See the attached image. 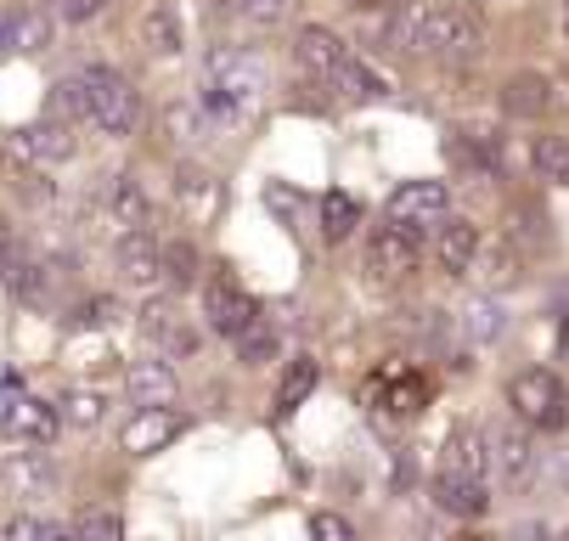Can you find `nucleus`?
Here are the masks:
<instances>
[{
  "label": "nucleus",
  "instance_id": "f257e3e1",
  "mask_svg": "<svg viewBox=\"0 0 569 541\" xmlns=\"http://www.w3.org/2000/svg\"><path fill=\"white\" fill-rule=\"evenodd\" d=\"M383 34L400 51L418 57H440V62H473L485 46V29L468 7H451V0H400L395 18L383 23Z\"/></svg>",
  "mask_w": 569,
  "mask_h": 541
},
{
  "label": "nucleus",
  "instance_id": "f03ea898",
  "mask_svg": "<svg viewBox=\"0 0 569 541\" xmlns=\"http://www.w3.org/2000/svg\"><path fill=\"white\" fill-rule=\"evenodd\" d=\"M293 51H299V62L316 73L321 86H328L333 97H345V102H378L389 86L378 80V73L333 34V29H321V23H310V29H299V40H293Z\"/></svg>",
  "mask_w": 569,
  "mask_h": 541
},
{
  "label": "nucleus",
  "instance_id": "7ed1b4c3",
  "mask_svg": "<svg viewBox=\"0 0 569 541\" xmlns=\"http://www.w3.org/2000/svg\"><path fill=\"white\" fill-rule=\"evenodd\" d=\"M79 86H86V119L102 136H130L141 124V97H136V86L124 80L119 68H86Z\"/></svg>",
  "mask_w": 569,
  "mask_h": 541
},
{
  "label": "nucleus",
  "instance_id": "20e7f679",
  "mask_svg": "<svg viewBox=\"0 0 569 541\" xmlns=\"http://www.w3.org/2000/svg\"><path fill=\"white\" fill-rule=\"evenodd\" d=\"M508 407H513L519 423H530V429H541V434H558V429L569 423V395H563L558 372H547V367H525V372L508 383Z\"/></svg>",
  "mask_w": 569,
  "mask_h": 541
},
{
  "label": "nucleus",
  "instance_id": "39448f33",
  "mask_svg": "<svg viewBox=\"0 0 569 541\" xmlns=\"http://www.w3.org/2000/svg\"><path fill=\"white\" fill-rule=\"evenodd\" d=\"M203 86L220 91L226 102H237L242 113H249L266 91V62L249 51V46H209L203 57Z\"/></svg>",
  "mask_w": 569,
  "mask_h": 541
},
{
  "label": "nucleus",
  "instance_id": "423d86ee",
  "mask_svg": "<svg viewBox=\"0 0 569 541\" xmlns=\"http://www.w3.org/2000/svg\"><path fill=\"white\" fill-rule=\"evenodd\" d=\"M423 266V238L418 231H406V226H378L372 231V243H367V271H372V282H406Z\"/></svg>",
  "mask_w": 569,
  "mask_h": 541
},
{
  "label": "nucleus",
  "instance_id": "0eeeda50",
  "mask_svg": "<svg viewBox=\"0 0 569 541\" xmlns=\"http://www.w3.org/2000/svg\"><path fill=\"white\" fill-rule=\"evenodd\" d=\"M254 317H260V304L249 299V288H237V277L214 271V277L203 282V322H209V333L237 339V333L249 328Z\"/></svg>",
  "mask_w": 569,
  "mask_h": 541
},
{
  "label": "nucleus",
  "instance_id": "6e6552de",
  "mask_svg": "<svg viewBox=\"0 0 569 541\" xmlns=\"http://www.w3.org/2000/svg\"><path fill=\"white\" fill-rule=\"evenodd\" d=\"M440 214H451L446 181H406V187L389 192V220L406 226V231H418V238H423L429 226H440Z\"/></svg>",
  "mask_w": 569,
  "mask_h": 541
},
{
  "label": "nucleus",
  "instance_id": "1a4fd4ad",
  "mask_svg": "<svg viewBox=\"0 0 569 541\" xmlns=\"http://www.w3.org/2000/svg\"><path fill=\"white\" fill-rule=\"evenodd\" d=\"M102 220L119 231V238H130V231H147L152 220V198L136 176H108L102 181Z\"/></svg>",
  "mask_w": 569,
  "mask_h": 541
},
{
  "label": "nucleus",
  "instance_id": "9d476101",
  "mask_svg": "<svg viewBox=\"0 0 569 541\" xmlns=\"http://www.w3.org/2000/svg\"><path fill=\"white\" fill-rule=\"evenodd\" d=\"M181 429H187V418H181L176 407H141V412L124 423L119 445H124L130 457H152V451H164L170 440H181Z\"/></svg>",
  "mask_w": 569,
  "mask_h": 541
},
{
  "label": "nucleus",
  "instance_id": "9b49d317",
  "mask_svg": "<svg viewBox=\"0 0 569 541\" xmlns=\"http://www.w3.org/2000/svg\"><path fill=\"white\" fill-rule=\"evenodd\" d=\"M0 434L18 445H51L57 440V407L34 401V395H12L0 407Z\"/></svg>",
  "mask_w": 569,
  "mask_h": 541
},
{
  "label": "nucleus",
  "instance_id": "f8f14e48",
  "mask_svg": "<svg viewBox=\"0 0 569 541\" xmlns=\"http://www.w3.org/2000/svg\"><path fill=\"white\" fill-rule=\"evenodd\" d=\"M479 243H485V238H479V226H473V220H462V214H440V226H435V266H440L446 277H468Z\"/></svg>",
  "mask_w": 569,
  "mask_h": 541
},
{
  "label": "nucleus",
  "instance_id": "ddd939ff",
  "mask_svg": "<svg viewBox=\"0 0 569 541\" xmlns=\"http://www.w3.org/2000/svg\"><path fill=\"white\" fill-rule=\"evenodd\" d=\"M12 159H29V164H62V159H73V124L40 119V124L18 130L12 136Z\"/></svg>",
  "mask_w": 569,
  "mask_h": 541
},
{
  "label": "nucleus",
  "instance_id": "4468645a",
  "mask_svg": "<svg viewBox=\"0 0 569 541\" xmlns=\"http://www.w3.org/2000/svg\"><path fill=\"white\" fill-rule=\"evenodd\" d=\"M485 445H491V462L502 480H530L536 474V440H530V423H502L497 434H485Z\"/></svg>",
  "mask_w": 569,
  "mask_h": 541
},
{
  "label": "nucleus",
  "instance_id": "2eb2a0df",
  "mask_svg": "<svg viewBox=\"0 0 569 541\" xmlns=\"http://www.w3.org/2000/svg\"><path fill=\"white\" fill-rule=\"evenodd\" d=\"M124 383H130V401H136V407H176V395H181V378H176L170 355L136 361Z\"/></svg>",
  "mask_w": 569,
  "mask_h": 541
},
{
  "label": "nucleus",
  "instance_id": "dca6fc26",
  "mask_svg": "<svg viewBox=\"0 0 569 541\" xmlns=\"http://www.w3.org/2000/svg\"><path fill=\"white\" fill-rule=\"evenodd\" d=\"M119 271H124V282H136V288L164 282V243L147 238V231H130V238H119Z\"/></svg>",
  "mask_w": 569,
  "mask_h": 541
},
{
  "label": "nucleus",
  "instance_id": "f3484780",
  "mask_svg": "<svg viewBox=\"0 0 569 541\" xmlns=\"http://www.w3.org/2000/svg\"><path fill=\"white\" fill-rule=\"evenodd\" d=\"M435 502L451 513V519H479L485 508H491V485L473 480V474H435Z\"/></svg>",
  "mask_w": 569,
  "mask_h": 541
},
{
  "label": "nucleus",
  "instance_id": "a211bd4d",
  "mask_svg": "<svg viewBox=\"0 0 569 541\" xmlns=\"http://www.w3.org/2000/svg\"><path fill=\"white\" fill-rule=\"evenodd\" d=\"M141 339L158 344V355H187V350H192V333H187L181 317L170 311V299H147V304H141Z\"/></svg>",
  "mask_w": 569,
  "mask_h": 541
},
{
  "label": "nucleus",
  "instance_id": "6ab92c4d",
  "mask_svg": "<svg viewBox=\"0 0 569 541\" xmlns=\"http://www.w3.org/2000/svg\"><path fill=\"white\" fill-rule=\"evenodd\" d=\"M552 108V80H547V73H513V80L502 86V113L508 119H541Z\"/></svg>",
  "mask_w": 569,
  "mask_h": 541
},
{
  "label": "nucleus",
  "instance_id": "aec40b11",
  "mask_svg": "<svg viewBox=\"0 0 569 541\" xmlns=\"http://www.w3.org/2000/svg\"><path fill=\"white\" fill-rule=\"evenodd\" d=\"M141 46L152 57H181L187 34H181V12L170 7V0H152V7L141 12Z\"/></svg>",
  "mask_w": 569,
  "mask_h": 541
},
{
  "label": "nucleus",
  "instance_id": "412c9836",
  "mask_svg": "<svg viewBox=\"0 0 569 541\" xmlns=\"http://www.w3.org/2000/svg\"><path fill=\"white\" fill-rule=\"evenodd\" d=\"M440 469H446V474H473V480H485V469H491V445H485V434H479V429H457V434H446V445H440Z\"/></svg>",
  "mask_w": 569,
  "mask_h": 541
},
{
  "label": "nucleus",
  "instance_id": "4be33fe9",
  "mask_svg": "<svg viewBox=\"0 0 569 541\" xmlns=\"http://www.w3.org/2000/svg\"><path fill=\"white\" fill-rule=\"evenodd\" d=\"M7 485H12V497H46L57 485V469H51L40 451H18L7 462Z\"/></svg>",
  "mask_w": 569,
  "mask_h": 541
},
{
  "label": "nucleus",
  "instance_id": "5701e85b",
  "mask_svg": "<svg viewBox=\"0 0 569 541\" xmlns=\"http://www.w3.org/2000/svg\"><path fill=\"white\" fill-rule=\"evenodd\" d=\"M485 288H513L519 277H525V260L513 254V243H497V249H485L479 243V254H473V266H468Z\"/></svg>",
  "mask_w": 569,
  "mask_h": 541
},
{
  "label": "nucleus",
  "instance_id": "b1692460",
  "mask_svg": "<svg viewBox=\"0 0 569 541\" xmlns=\"http://www.w3.org/2000/svg\"><path fill=\"white\" fill-rule=\"evenodd\" d=\"M316 383H321V367H316L310 355H293V367H288V372H282V383H277V412L305 407V401L316 395Z\"/></svg>",
  "mask_w": 569,
  "mask_h": 541
},
{
  "label": "nucleus",
  "instance_id": "393cba45",
  "mask_svg": "<svg viewBox=\"0 0 569 541\" xmlns=\"http://www.w3.org/2000/svg\"><path fill=\"white\" fill-rule=\"evenodd\" d=\"M530 164H536L541 181L569 187V136H541V141L530 147Z\"/></svg>",
  "mask_w": 569,
  "mask_h": 541
},
{
  "label": "nucleus",
  "instance_id": "a878e982",
  "mask_svg": "<svg viewBox=\"0 0 569 541\" xmlns=\"http://www.w3.org/2000/svg\"><path fill=\"white\" fill-rule=\"evenodd\" d=\"M356 220H361V203L350 192H328V198H321V238H328V243L350 238Z\"/></svg>",
  "mask_w": 569,
  "mask_h": 541
},
{
  "label": "nucleus",
  "instance_id": "bb28decb",
  "mask_svg": "<svg viewBox=\"0 0 569 541\" xmlns=\"http://www.w3.org/2000/svg\"><path fill=\"white\" fill-rule=\"evenodd\" d=\"M46 46H51V18L46 12H12L7 51H46Z\"/></svg>",
  "mask_w": 569,
  "mask_h": 541
},
{
  "label": "nucleus",
  "instance_id": "cd10ccee",
  "mask_svg": "<svg viewBox=\"0 0 569 541\" xmlns=\"http://www.w3.org/2000/svg\"><path fill=\"white\" fill-rule=\"evenodd\" d=\"M237 355H242V361H249V367H266V361L277 355V333L266 328V317H254L249 328H242V333H237Z\"/></svg>",
  "mask_w": 569,
  "mask_h": 541
},
{
  "label": "nucleus",
  "instance_id": "c85d7f7f",
  "mask_svg": "<svg viewBox=\"0 0 569 541\" xmlns=\"http://www.w3.org/2000/svg\"><path fill=\"white\" fill-rule=\"evenodd\" d=\"M226 12L249 29H271V23L288 18V0H226Z\"/></svg>",
  "mask_w": 569,
  "mask_h": 541
},
{
  "label": "nucleus",
  "instance_id": "c756f323",
  "mask_svg": "<svg viewBox=\"0 0 569 541\" xmlns=\"http://www.w3.org/2000/svg\"><path fill=\"white\" fill-rule=\"evenodd\" d=\"M57 535H68V524H57V519H34V513H18V519L0 524V541H57Z\"/></svg>",
  "mask_w": 569,
  "mask_h": 541
},
{
  "label": "nucleus",
  "instance_id": "7c9ffc66",
  "mask_svg": "<svg viewBox=\"0 0 569 541\" xmlns=\"http://www.w3.org/2000/svg\"><path fill=\"white\" fill-rule=\"evenodd\" d=\"M462 333H468V339H479V344H491V339L502 333V304L473 299V304H468V317H462Z\"/></svg>",
  "mask_w": 569,
  "mask_h": 541
},
{
  "label": "nucleus",
  "instance_id": "2f4dec72",
  "mask_svg": "<svg viewBox=\"0 0 569 541\" xmlns=\"http://www.w3.org/2000/svg\"><path fill=\"white\" fill-rule=\"evenodd\" d=\"M62 418H68L73 429L102 423V395H97V390H68V395H62Z\"/></svg>",
  "mask_w": 569,
  "mask_h": 541
},
{
  "label": "nucleus",
  "instance_id": "473e14b6",
  "mask_svg": "<svg viewBox=\"0 0 569 541\" xmlns=\"http://www.w3.org/2000/svg\"><path fill=\"white\" fill-rule=\"evenodd\" d=\"M73 530H79V535H91V541H119V535H124V519L108 513V508H91V513H79V519H73Z\"/></svg>",
  "mask_w": 569,
  "mask_h": 541
},
{
  "label": "nucleus",
  "instance_id": "72a5a7b5",
  "mask_svg": "<svg viewBox=\"0 0 569 541\" xmlns=\"http://www.w3.org/2000/svg\"><path fill=\"white\" fill-rule=\"evenodd\" d=\"M51 113L86 119V86H79V73H73V80H57V86H51Z\"/></svg>",
  "mask_w": 569,
  "mask_h": 541
},
{
  "label": "nucleus",
  "instance_id": "f704fd0d",
  "mask_svg": "<svg viewBox=\"0 0 569 541\" xmlns=\"http://www.w3.org/2000/svg\"><path fill=\"white\" fill-rule=\"evenodd\" d=\"M181 198H187L192 214H209V209H214V181L198 176V170H181Z\"/></svg>",
  "mask_w": 569,
  "mask_h": 541
},
{
  "label": "nucleus",
  "instance_id": "c9c22d12",
  "mask_svg": "<svg viewBox=\"0 0 569 541\" xmlns=\"http://www.w3.org/2000/svg\"><path fill=\"white\" fill-rule=\"evenodd\" d=\"M192 271H198V254L187 243H164V277L170 282H192Z\"/></svg>",
  "mask_w": 569,
  "mask_h": 541
},
{
  "label": "nucleus",
  "instance_id": "e433bc0d",
  "mask_svg": "<svg viewBox=\"0 0 569 541\" xmlns=\"http://www.w3.org/2000/svg\"><path fill=\"white\" fill-rule=\"evenodd\" d=\"M310 535H321V541H350L356 524H350L345 513H316V519H310Z\"/></svg>",
  "mask_w": 569,
  "mask_h": 541
},
{
  "label": "nucleus",
  "instance_id": "4c0bfd02",
  "mask_svg": "<svg viewBox=\"0 0 569 541\" xmlns=\"http://www.w3.org/2000/svg\"><path fill=\"white\" fill-rule=\"evenodd\" d=\"M102 7H108V0H51V12H57L62 23H91Z\"/></svg>",
  "mask_w": 569,
  "mask_h": 541
},
{
  "label": "nucleus",
  "instance_id": "58836bf2",
  "mask_svg": "<svg viewBox=\"0 0 569 541\" xmlns=\"http://www.w3.org/2000/svg\"><path fill=\"white\" fill-rule=\"evenodd\" d=\"M113 317H119V304H113V299H91V304H79L73 328H108Z\"/></svg>",
  "mask_w": 569,
  "mask_h": 541
},
{
  "label": "nucleus",
  "instance_id": "ea45409f",
  "mask_svg": "<svg viewBox=\"0 0 569 541\" xmlns=\"http://www.w3.org/2000/svg\"><path fill=\"white\" fill-rule=\"evenodd\" d=\"M12 249H18V231H12V220H7V214H0V266L12 260Z\"/></svg>",
  "mask_w": 569,
  "mask_h": 541
},
{
  "label": "nucleus",
  "instance_id": "a19ab883",
  "mask_svg": "<svg viewBox=\"0 0 569 541\" xmlns=\"http://www.w3.org/2000/svg\"><path fill=\"white\" fill-rule=\"evenodd\" d=\"M7 40H12V7H0V51H7Z\"/></svg>",
  "mask_w": 569,
  "mask_h": 541
},
{
  "label": "nucleus",
  "instance_id": "79ce46f5",
  "mask_svg": "<svg viewBox=\"0 0 569 541\" xmlns=\"http://www.w3.org/2000/svg\"><path fill=\"white\" fill-rule=\"evenodd\" d=\"M563 34H569V7H563Z\"/></svg>",
  "mask_w": 569,
  "mask_h": 541
}]
</instances>
